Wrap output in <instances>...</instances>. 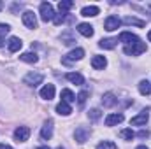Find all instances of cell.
<instances>
[{"instance_id": "cell-28", "label": "cell", "mask_w": 151, "mask_h": 149, "mask_svg": "<svg viewBox=\"0 0 151 149\" xmlns=\"http://www.w3.org/2000/svg\"><path fill=\"white\" fill-rule=\"evenodd\" d=\"M97 149H118V148H116V144L111 142V140H104V142H100L97 146Z\"/></svg>"}, {"instance_id": "cell-7", "label": "cell", "mask_w": 151, "mask_h": 149, "mask_svg": "<svg viewBox=\"0 0 151 149\" xmlns=\"http://www.w3.org/2000/svg\"><path fill=\"white\" fill-rule=\"evenodd\" d=\"M84 56V49H81V47H77V49H74V51H70L62 62L63 63H70V62H76V60H81Z\"/></svg>"}, {"instance_id": "cell-23", "label": "cell", "mask_w": 151, "mask_h": 149, "mask_svg": "<svg viewBox=\"0 0 151 149\" xmlns=\"http://www.w3.org/2000/svg\"><path fill=\"white\" fill-rule=\"evenodd\" d=\"M116 98H114V95L113 93H106L104 97H102V104L106 105V107H113V105H116Z\"/></svg>"}, {"instance_id": "cell-15", "label": "cell", "mask_w": 151, "mask_h": 149, "mask_svg": "<svg viewBox=\"0 0 151 149\" xmlns=\"http://www.w3.org/2000/svg\"><path fill=\"white\" fill-rule=\"evenodd\" d=\"M125 119V116L119 112V114H109L106 117V126H114V125H119L121 121Z\"/></svg>"}, {"instance_id": "cell-22", "label": "cell", "mask_w": 151, "mask_h": 149, "mask_svg": "<svg viewBox=\"0 0 151 149\" xmlns=\"http://www.w3.org/2000/svg\"><path fill=\"white\" fill-rule=\"evenodd\" d=\"M139 91H141V95H150L151 93V82L150 81L142 79V81L139 82Z\"/></svg>"}, {"instance_id": "cell-18", "label": "cell", "mask_w": 151, "mask_h": 149, "mask_svg": "<svg viewBox=\"0 0 151 149\" xmlns=\"http://www.w3.org/2000/svg\"><path fill=\"white\" fill-rule=\"evenodd\" d=\"M56 112H58L60 116H69V114L72 112V107H70L67 102H60V104L56 105Z\"/></svg>"}, {"instance_id": "cell-10", "label": "cell", "mask_w": 151, "mask_h": 149, "mask_svg": "<svg viewBox=\"0 0 151 149\" xmlns=\"http://www.w3.org/2000/svg\"><path fill=\"white\" fill-rule=\"evenodd\" d=\"M119 25H121V19H119L118 16H109V18L106 19V23H104V28H106L107 32H113V30H116Z\"/></svg>"}, {"instance_id": "cell-17", "label": "cell", "mask_w": 151, "mask_h": 149, "mask_svg": "<svg viewBox=\"0 0 151 149\" xmlns=\"http://www.w3.org/2000/svg\"><path fill=\"white\" fill-rule=\"evenodd\" d=\"M21 46H23L21 39H18V37H11L9 39V51H11V53H18V51L21 49Z\"/></svg>"}, {"instance_id": "cell-34", "label": "cell", "mask_w": 151, "mask_h": 149, "mask_svg": "<svg viewBox=\"0 0 151 149\" xmlns=\"http://www.w3.org/2000/svg\"><path fill=\"white\" fill-rule=\"evenodd\" d=\"M0 149H12L11 146H7V144H0Z\"/></svg>"}, {"instance_id": "cell-26", "label": "cell", "mask_w": 151, "mask_h": 149, "mask_svg": "<svg viewBox=\"0 0 151 149\" xmlns=\"http://www.w3.org/2000/svg\"><path fill=\"white\" fill-rule=\"evenodd\" d=\"M72 5H74V2H72V0H62V2L58 4V9H60V12H62V14H65Z\"/></svg>"}, {"instance_id": "cell-20", "label": "cell", "mask_w": 151, "mask_h": 149, "mask_svg": "<svg viewBox=\"0 0 151 149\" xmlns=\"http://www.w3.org/2000/svg\"><path fill=\"white\" fill-rule=\"evenodd\" d=\"M123 23H125V25H135V27H141V28L146 25L142 19H137V18H134V16H127V18L123 19Z\"/></svg>"}, {"instance_id": "cell-5", "label": "cell", "mask_w": 151, "mask_h": 149, "mask_svg": "<svg viewBox=\"0 0 151 149\" xmlns=\"http://www.w3.org/2000/svg\"><path fill=\"white\" fill-rule=\"evenodd\" d=\"M148 119H150L148 111H142L141 114H137V116H134V117L130 119V125H134V126H142V125L148 123Z\"/></svg>"}, {"instance_id": "cell-24", "label": "cell", "mask_w": 151, "mask_h": 149, "mask_svg": "<svg viewBox=\"0 0 151 149\" xmlns=\"http://www.w3.org/2000/svg\"><path fill=\"white\" fill-rule=\"evenodd\" d=\"M19 58H21L23 62H27V63H37L39 62V56L35 53H23Z\"/></svg>"}, {"instance_id": "cell-37", "label": "cell", "mask_w": 151, "mask_h": 149, "mask_svg": "<svg viewBox=\"0 0 151 149\" xmlns=\"http://www.w3.org/2000/svg\"><path fill=\"white\" fill-rule=\"evenodd\" d=\"M135 149H148L146 146H139V148H135Z\"/></svg>"}, {"instance_id": "cell-3", "label": "cell", "mask_w": 151, "mask_h": 149, "mask_svg": "<svg viewBox=\"0 0 151 149\" xmlns=\"http://www.w3.org/2000/svg\"><path fill=\"white\" fill-rule=\"evenodd\" d=\"M23 25L27 28H37V18L32 11H25L23 12Z\"/></svg>"}, {"instance_id": "cell-32", "label": "cell", "mask_w": 151, "mask_h": 149, "mask_svg": "<svg viewBox=\"0 0 151 149\" xmlns=\"http://www.w3.org/2000/svg\"><path fill=\"white\" fill-rule=\"evenodd\" d=\"M9 30H11V27H9V25L0 23V37H2V35H5V34H9Z\"/></svg>"}, {"instance_id": "cell-14", "label": "cell", "mask_w": 151, "mask_h": 149, "mask_svg": "<svg viewBox=\"0 0 151 149\" xmlns=\"http://www.w3.org/2000/svg\"><path fill=\"white\" fill-rule=\"evenodd\" d=\"M106 65H107V60L104 58V56H93L91 58V67L95 69V70H102V69H106Z\"/></svg>"}, {"instance_id": "cell-8", "label": "cell", "mask_w": 151, "mask_h": 149, "mask_svg": "<svg viewBox=\"0 0 151 149\" xmlns=\"http://www.w3.org/2000/svg\"><path fill=\"white\" fill-rule=\"evenodd\" d=\"M74 137H76V140H77L79 144H83V142L88 140V137H90V130H88L86 126H79V128H76Z\"/></svg>"}, {"instance_id": "cell-25", "label": "cell", "mask_w": 151, "mask_h": 149, "mask_svg": "<svg viewBox=\"0 0 151 149\" xmlns=\"http://www.w3.org/2000/svg\"><path fill=\"white\" fill-rule=\"evenodd\" d=\"M74 100H76V95L70 90H62V102L70 104V102H74Z\"/></svg>"}, {"instance_id": "cell-4", "label": "cell", "mask_w": 151, "mask_h": 149, "mask_svg": "<svg viewBox=\"0 0 151 149\" xmlns=\"http://www.w3.org/2000/svg\"><path fill=\"white\" fill-rule=\"evenodd\" d=\"M28 137H30V128L28 126H18L14 130V139L18 142H25V140H28Z\"/></svg>"}, {"instance_id": "cell-9", "label": "cell", "mask_w": 151, "mask_h": 149, "mask_svg": "<svg viewBox=\"0 0 151 149\" xmlns=\"http://www.w3.org/2000/svg\"><path fill=\"white\" fill-rule=\"evenodd\" d=\"M40 137H42L44 140H49V139L53 137V119H47V121L44 123V126H42V130H40Z\"/></svg>"}, {"instance_id": "cell-19", "label": "cell", "mask_w": 151, "mask_h": 149, "mask_svg": "<svg viewBox=\"0 0 151 149\" xmlns=\"http://www.w3.org/2000/svg\"><path fill=\"white\" fill-rule=\"evenodd\" d=\"M67 79H69L70 82H74V84H77V86L84 82V77H83L81 74H77V72H69V74H67Z\"/></svg>"}, {"instance_id": "cell-35", "label": "cell", "mask_w": 151, "mask_h": 149, "mask_svg": "<svg viewBox=\"0 0 151 149\" xmlns=\"http://www.w3.org/2000/svg\"><path fill=\"white\" fill-rule=\"evenodd\" d=\"M148 40H150V42H151V30H150V32H148Z\"/></svg>"}, {"instance_id": "cell-40", "label": "cell", "mask_w": 151, "mask_h": 149, "mask_svg": "<svg viewBox=\"0 0 151 149\" xmlns=\"http://www.w3.org/2000/svg\"><path fill=\"white\" fill-rule=\"evenodd\" d=\"M58 149H63V148H58Z\"/></svg>"}, {"instance_id": "cell-29", "label": "cell", "mask_w": 151, "mask_h": 149, "mask_svg": "<svg viewBox=\"0 0 151 149\" xmlns=\"http://www.w3.org/2000/svg\"><path fill=\"white\" fill-rule=\"evenodd\" d=\"M53 23H55L56 27H60L62 23H65V14H62V12H60V14H56V16H55V19H53Z\"/></svg>"}, {"instance_id": "cell-33", "label": "cell", "mask_w": 151, "mask_h": 149, "mask_svg": "<svg viewBox=\"0 0 151 149\" xmlns=\"http://www.w3.org/2000/svg\"><path fill=\"white\" fill-rule=\"evenodd\" d=\"M139 137H141V139H146V137H150V132H148V130H141V132H139Z\"/></svg>"}, {"instance_id": "cell-1", "label": "cell", "mask_w": 151, "mask_h": 149, "mask_svg": "<svg viewBox=\"0 0 151 149\" xmlns=\"http://www.w3.org/2000/svg\"><path fill=\"white\" fill-rule=\"evenodd\" d=\"M123 51H125V54H130V56L142 54V53L146 51V42H142V40L139 39L137 42H134V44H130V46H125Z\"/></svg>"}, {"instance_id": "cell-38", "label": "cell", "mask_w": 151, "mask_h": 149, "mask_svg": "<svg viewBox=\"0 0 151 149\" xmlns=\"http://www.w3.org/2000/svg\"><path fill=\"white\" fill-rule=\"evenodd\" d=\"M37 149H49L47 146H40V148H37Z\"/></svg>"}, {"instance_id": "cell-6", "label": "cell", "mask_w": 151, "mask_h": 149, "mask_svg": "<svg viewBox=\"0 0 151 149\" xmlns=\"http://www.w3.org/2000/svg\"><path fill=\"white\" fill-rule=\"evenodd\" d=\"M42 79H44V75L39 74V72H30V74L25 75V82L28 86H37V84L42 82Z\"/></svg>"}, {"instance_id": "cell-31", "label": "cell", "mask_w": 151, "mask_h": 149, "mask_svg": "<svg viewBox=\"0 0 151 149\" xmlns=\"http://www.w3.org/2000/svg\"><path fill=\"white\" fill-rule=\"evenodd\" d=\"M88 116H90V117H91L93 121H97V119L100 117V111H99V109H91V111H90V114H88Z\"/></svg>"}, {"instance_id": "cell-27", "label": "cell", "mask_w": 151, "mask_h": 149, "mask_svg": "<svg viewBox=\"0 0 151 149\" xmlns=\"http://www.w3.org/2000/svg\"><path fill=\"white\" fill-rule=\"evenodd\" d=\"M119 135H121L125 140H132V139L135 137V133H134L130 128H127V130H121V132H119Z\"/></svg>"}, {"instance_id": "cell-16", "label": "cell", "mask_w": 151, "mask_h": 149, "mask_svg": "<svg viewBox=\"0 0 151 149\" xmlns=\"http://www.w3.org/2000/svg\"><path fill=\"white\" fill-rule=\"evenodd\" d=\"M77 32L81 35H84V37H91L93 35V27L90 23H79L77 25Z\"/></svg>"}, {"instance_id": "cell-2", "label": "cell", "mask_w": 151, "mask_h": 149, "mask_svg": "<svg viewBox=\"0 0 151 149\" xmlns=\"http://www.w3.org/2000/svg\"><path fill=\"white\" fill-rule=\"evenodd\" d=\"M55 9H53V5L49 4V2H42L40 4V19L44 21V23H47V21H53L55 19Z\"/></svg>"}, {"instance_id": "cell-36", "label": "cell", "mask_w": 151, "mask_h": 149, "mask_svg": "<svg viewBox=\"0 0 151 149\" xmlns=\"http://www.w3.org/2000/svg\"><path fill=\"white\" fill-rule=\"evenodd\" d=\"M2 46H4V39L0 37V47H2Z\"/></svg>"}, {"instance_id": "cell-39", "label": "cell", "mask_w": 151, "mask_h": 149, "mask_svg": "<svg viewBox=\"0 0 151 149\" xmlns=\"http://www.w3.org/2000/svg\"><path fill=\"white\" fill-rule=\"evenodd\" d=\"M0 9H2V4H0Z\"/></svg>"}, {"instance_id": "cell-11", "label": "cell", "mask_w": 151, "mask_h": 149, "mask_svg": "<svg viewBox=\"0 0 151 149\" xmlns=\"http://www.w3.org/2000/svg\"><path fill=\"white\" fill-rule=\"evenodd\" d=\"M137 40H139V37L135 34H132V32H121L119 34V42H123L125 46H130V44H134Z\"/></svg>"}, {"instance_id": "cell-30", "label": "cell", "mask_w": 151, "mask_h": 149, "mask_svg": "<svg viewBox=\"0 0 151 149\" xmlns=\"http://www.w3.org/2000/svg\"><path fill=\"white\" fill-rule=\"evenodd\" d=\"M86 98H88V91H81V93L77 95V102H79L81 105H83V104L86 102Z\"/></svg>"}, {"instance_id": "cell-13", "label": "cell", "mask_w": 151, "mask_h": 149, "mask_svg": "<svg viewBox=\"0 0 151 149\" xmlns=\"http://www.w3.org/2000/svg\"><path fill=\"white\" fill-rule=\"evenodd\" d=\"M99 12H100V9H99L97 5H86V7L81 9V16H84V18H93V16H97Z\"/></svg>"}, {"instance_id": "cell-12", "label": "cell", "mask_w": 151, "mask_h": 149, "mask_svg": "<svg viewBox=\"0 0 151 149\" xmlns=\"http://www.w3.org/2000/svg\"><path fill=\"white\" fill-rule=\"evenodd\" d=\"M40 98H44V100L55 98V84H46V86L40 90Z\"/></svg>"}, {"instance_id": "cell-21", "label": "cell", "mask_w": 151, "mask_h": 149, "mask_svg": "<svg viewBox=\"0 0 151 149\" xmlns=\"http://www.w3.org/2000/svg\"><path fill=\"white\" fill-rule=\"evenodd\" d=\"M116 39H102L100 42H99V46L102 47V49H114V46H116Z\"/></svg>"}]
</instances>
